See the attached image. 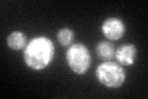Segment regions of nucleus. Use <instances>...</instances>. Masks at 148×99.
I'll return each mask as SVG.
<instances>
[{
	"instance_id": "nucleus-2",
	"label": "nucleus",
	"mask_w": 148,
	"mask_h": 99,
	"mask_svg": "<svg viewBox=\"0 0 148 99\" xmlns=\"http://www.w3.org/2000/svg\"><path fill=\"white\" fill-rule=\"evenodd\" d=\"M95 78L101 86L116 89L126 82V71L117 62L103 61L95 69Z\"/></svg>"
},
{
	"instance_id": "nucleus-8",
	"label": "nucleus",
	"mask_w": 148,
	"mask_h": 99,
	"mask_svg": "<svg viewBox=\"0 0 148 99\" xmlns=\"http://www.w3.org/2000/svg\"><path fill=\"white\" fill-rule=\"evenodd\" d=\"M56 37H57V41L62 46H71L74 39V32L69 27H62V29L58 30Z\"/></svg>"
},
{
	"instance_id": "nucleus-6",
	"label": "nucleus",
	"mask_w": 148,
	"mask_h": 99,
	"mask_svg": "<svg viewBox=\"0 0 148 99\" xmlns=\"http://www.w3.org/2000/svg\"><path fill=\"white\" fill-rule=\"evenodd\" d=\"M27 35L22 31H12L10 35L6 37V45L12 51H24V48L27 45Z\"/></svg>"
},
{
	"instance_id": "nucleus-5",
	"label": "nucleus",
	"mask_w": 148,
	"mask_h": 99,
	"mask_svg": "<svg viewBox=\"0 0 148 99\" xmlns=\"http://www.w3.org/2000/svg\"><path fill=\"white\" fill-rule=\"evenodd\" d=\"M137 47L133 44H123L119 46L115 50V56L114 58L116 60L119 64H121L122 67H130L136 62L137 58Z\"/></svg>"
},
{
	"instance_id": "nucleus-1",
	"label": "nucleus",
	"mask_w": 148,
	"mask_h": 99,
	"mask_svg": "<svg viewBox=\"0 0 148 99\" xmlns=\"http://www.w3.org/2000/svg\"><path fill=\"white\" fill-rule=\"evenodd\" d=\"M56 53L53 41L48 36H36L27 42L24 48V62L32 71H43L52 63Z\"/></svg>"
},
{
	"instance_id": "nucleus-3",
	"label": "nucleus",
	"mask_w": 148,
	"mask_h": 99,
	"mask_svg": "<svg viewBox=\"0 0 148 99\" xmlns=\"http://www.w3.org/2000/svg\"><path fill=\"white\" fill-rule=\"evenodd\" d=\"M66 61L73 73L82 76L89 71L91 66V53L88 46L80 42L72 44L66 52Z\"/></svg>"
},
{
	"instance_id": "nucleus-7",
	"label": "nucleus",
	"mask_w": 148,
	"mask_h": 99,
	"mask_svg": "<svg viewBox=\"0 0 148 99\" xmlns=\"http://www.w3.org/2000/svg\"><path fill=\"white\" fill-rule=\"evenodd\" d=\"M115 47L110 41H100L95 47L96 56L103 61H111L115 56Z\"/></svg>"
},
{
	"instance_id": "nucleus-4",
	"label": "nucleus",
	"mask_w": 148,
	"mask_h": 99,
	"mask_svg": "<svg viewBox=\"0 0 148 99\" xmlns=\"http://www.w3.org/2000/svg\"><path fill=\"white\" fill-rule=\"evenodd\" d=\"M101 32L106 40L112 42L119 41L126 34V25L120 17L111 16L105 19L104 22L101 24Z\"/></svg>"
}]
</instances>
